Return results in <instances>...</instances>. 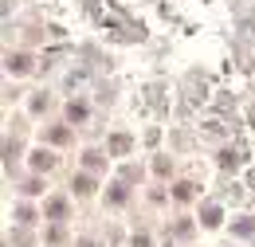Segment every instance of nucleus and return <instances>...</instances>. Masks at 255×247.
Returning <instances> with one entry per match:
<instances>
[{"instance_id": "obj_9", "label": "nucleus", "mask_w": 255, "mask_h": 247, "mask_svg": "<svg viewBox=\"0 0 255 247\" xmlns=\"http://www.w3.org/2000/svg\"><path fill=\"white\" fill-rule=\"evenodd\" d=\"M67 114H71V122H83V118H87V110H83V106H71Z\"/></svg>"}, {"instance_id": "obj_8", "label": "nucleus", "mask_w": 255, "mask_h": 247, "mask_svg": "<svg viewBox=\"0 0 255 247\" xmlns=\"http://www.w3.org/2000/svg\"><path fill=\"white\" fill-rule=\"evenodd\" d=\"M110 149H114V153H122V149H129V137H114V141H110Z\"/></svg>"}, {"instance_id": "obj_4", "label": "nucleus", "mask_w": 255, "mask_h": 247, "mask_svg": "<svg viewBox=\"0 0 255 247\" xmlns=\"http://www.w3.org/2000/svg\"><path fill=\"white\" fill-rule=\"evenodd\" d=\"M91 188H95L91 177H75V192H91Z\"/></svg>"}, {"instance_id": "obj_6", "label": "nucleus", "mask_w": 255, "mask_h": 247, "mask_svg": "<svg viewBox=\"0 0 255 247\" xmlns=\"http://www.w3.org/2000/svg\"><path fill=\"white\" fill-rule=\"evenodd\" d=\"M173 196H177V200H189V196H192V185H177V188H173Z\"/></svg>"}, {"instance_id": "obj_7", "label": "nucleus", "mask_w": 255, "mask_h": 247, "mask_svg": "<svg viewBox=\"0 0 255 247\" xmlns=\"http://www.w3.org/2000/svg\"><path fill=\"white\" fill-rule=\"evenodd\" d=\"M47 212H51V216H63L67 204H63V200H51V204H47Z\"/></svg>"}, {"instance_id": "obj_3", "label": "nucleus", "mask_w": 255, "mask_h": 247, "mask_svg": "<svg viewBox=\"0 0 255 247\" xmlns=\"http://www.w3.org/2000/svg\"><path fill=\"white\" fill-rule=\"evenodd\" d=\"M8 71H16V75L28 71V59H24V55H12V59H8Z\"/></svg>"}, {"instance_id": "obj_1", "label": "nucleus", "mask_w": 255, "mask_h": 247, "mask_svg": "<svg viewBox=\"0 0 255 247\" xmlns=\"http://www.w3.org/2000/svg\"><path fill=\"white\" fill-rule=\"evenodd\" d=\"M200 220H204L208 228H216V224H220V208H216V204H208V208L200 212Z\"/></svg>"}, {"instance_id": "obj_2", "label": "nucleus", "mask_w": 255, "mask_h": 247, "mask_svg": "<svg viewBox=\"0 0 255 247\" xmlns=\"http://www.w3.org/2000/svg\"><path fill=\"white\" fill-rule=\"evenodd\" d=\"M51 161H55V157L43 153V149H35V153H32V165H35V169H51Z\"/></svg>"}, {"instance_id": "obj_5", "label": "nucleus", "mask_w": 255, "mask_h": 247, "mask_svg": "<svg viewBox=\"0 0 255 247\" xmlns=\"http://www.w3.org/2000/svg\"><path fill=\"white\" fill-rule=\"evenodd\" d=\"M236 232H240V236H255V224H252V220H240Z\"/></svg>"}]
</instances>
